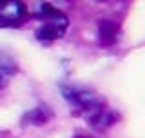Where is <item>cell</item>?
Returning a JSON list of instances; mask_svg holds the SVG:
<instances>
[{"label": "cell", "mask_w": 145, "mask_h": 138, "mask_svg": "<svg viewBox=\"0 0 145 138\" xmlns=\"http://www.w3.org/2000/svg\"><path fill=\"white\" fill-rule=\"evenodd\" d=\"M62 96L69 104L72 114L84 118L94 129H107L116 124V113L103 96L82 85H62Z\"/></svg>", "instance_id": "6da1fadb"}, {"label": "cell", "mask_w": 145, "mask_h": 138, "mask_svg": "<svg viewBox=\"0 0 145 138\" xmlns=\"http://www.w3.org/2000/svg\"><path fill=\"white\" fill-rule=\"evenodd\" d=\"M36 16L40 20V26L36 27L35 36L42 44H51L54 40L62 38L69 27V18L63 11L53 7L51 4H38Z\"/></svg>", "instance_id": "7a4b0ae2"}, {"label": "cell", "mask_w": 145, "mask_h": 138, "mask_svg": "<svg viewBox=\"0 0 145 138\" xmlns=\"http://www.w3.org/2000/svg\"><path fill=\"white\" fill-rule=\"evenodd\" d=\"M27 18V6L20 0H2L0 2V27H16Z\"/></svg>", "instance_id": "3957f363"}, {"label": "cell", "mask_w": 145, "mask_h": 138, "mask_svg": "<svg viewBox=\"0 0 145 138\" xmlns=\"http://www.w3.org/2000/svg\"><path fill=\"white\" fill-rule=\"evenodd\" d=\"M98 38L100 44L103 45H111L118 40V24L111 20H102L98 24Z\"/></svg>", "instance_id": "277c9868"}, {"label": "cell", "mask_w": 145, "mask_h": 138, "mask_svg": "<svg viewBox=\"0 0 145 138\" xmlns=\"http://www.w3.org/2000/svg\"><path fill=\"white\" fill-rule=\"evenodd\" d=\"M15 73H16V64L7 55L0 53V89H4L9 84V80Z\"/></svg>", "instance_id": "5b68a950"}, {"label": "cell", "mask_w": 145, "mask_h": 138, "mask_svg": "<svg viewBox=\"0 0 145 138\" xmlns=\"http://www.w3.org/2000/svg\"><path fill=\"white\" fill-rule=\"evenodd\" d=\"M76 138H93V136H84V135H78Z\"/></svg>", "instance_id": "8992f818"}]
</instances>
